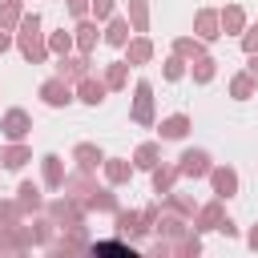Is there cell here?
Returning <instances> with one entry per match:
<instances>
[{
    "instance_id": "obj_5",
    "label": "cell",
    "mask_w": 258,
    "mask_h": 258,
    "mask_svg": "<svg viewBox=\"0 0 258 258\" xmlns=\"http://www.w3.org/2000/svg\"><path fill=\"white\" fill-rule=\"evenodd\" d=\"M28 129H32V117H28L24 109H8V113L0 117V133H4L8 141H24Z\"/></svg>"
},
{
    "instance_id": "obj_1",
    "label": "cell",
    "mask_w": 258,
    "mask_h": 258,
    "mask_svg": "<svg viewBox=\"0 0 258 258\" xmlns=\"http://www.w3.org/2000/svg\"><path fill=\"white\" fill-rule=\"evenodd\" d=\"M16 28H20V32H16V44H20V56H24L28 64H40V60L48 56V44L40 40V16H36V12H24Z\"/></svg>"
},
{
    "instance_id": "obj_44",
    "label": "cell",
    "mask_w": 258,
    "mask_h": 258,
    "mask_svg": "<svg viewBox=\"0 0 258 258\" xmlns=\"http://www.w3.org/2000/svg\"><path fill=\"white\" fill-rule=\"evenodd\" d=\"M250 77H258V52H250V69H246Z\"/></svg>"
},
{
    "instance_id": "obj_37",
    "label": "cell",
    "mask_w": 258,
    "mask_h": 258,
    "mask_svg": "<svg viewBox=\"0 0 258 258\" xmlns=\"http://www.w3.org/2000/svg\"><path fill=\"white\" fill-rule=\"evenodd\" d=\"M157 230H165V234L181 238V234H185V222H181V218H173V214H161V226H157Z\"/></svg>"
},
{
    "instance_id": "obj_15",
    "label": "cell",
    "mask_w": 258,
    "mask_h": 258,
    "mask_svg": "<svg viewBox=\"0 0 258 258\" xmlns=\"http://www.w3.org/2000/svg\"><path fill=\"white\" fill-rule=\"evenodd\" d=\"M24 161H32V149H28V145L12 141V145H4V149H0V165H4V169H20Z\"/></svg>"
},
{
    "instance_id": "obj_35",
    "label": "cell",
    "mask_w": 258,
    "mask_h": 258,
    "mask_svg": "<svg viewBox=\"0 0 258 258\" xmlns=\"http://www.w3.org/2000/svg\"><path fill=\"white\" fill-rule=\"evenodd\" d=\"M161 73H165V81H181V77H185V56H177V52H173V56L165 60V69H161Z\"/></svg>"
},
{
    "instance_id": "obj_18",
    "label": "cell",
    "mask_w": 258,
    "mask_h": 258,
    "mask_svg": "<svg viewBox=\"0 0 258 258\" xmlns=\"http://www.w3.org/2000/svg\"><path fill=\"white\" fill-rule=\"evenodd\" d=\"M73 44H77V48H81V52L89 56V52L97 48V20H85V16H81V24H77V36H73Z\"/></svg>"
},
{
    "instance_id": "obj_17",
    "label": "cell",
    "mask_w": 258,
    "mask_h": 258,
    "mask_svg": "<svg viewBox=\"0 0 258 258\" xmlns=\"http://www.w3.org/2000/svg\"><path fill=\"white\" fill-rule=\"evenodd\" d=\"M218 24H222V32H242V28H246V12H242V4H226V8L218 12Z\"/></svg>"
},
{
    "instance_id": "obj_36",
    "label": "cell",
    "mask_w": 258,
    "mask_h": 258,
    "mask_svg": "<svg viewBox=\"0 0 258 258\" xmlns=\"http://www.w3.org/2000/svg\"><path fill=\"white\" fill-rule=\"evenodd\" d=\"M20 214H24V210H20L16 202H0V226H16Z\"/></svg>"
},
{
    "instance_id": "obj_27",
    "label": "cell",
    "mask_w": 258,
    "mask_h": 258,
    "mask_svg": "<svg viewBox=\"0 0 258 258\" xmlns=\"http://www.w3.org/2000/svg\"><path fill=\"white\" fill-rule=\"evenodd\" d=\"M230 97H234V101H250V97H254V77H250V73H238V77L230 81Z\"/></svg>"
},
{
    "instance_id": "obj_11",
    "label": "cell",
    "mask_w": 258,
    "mask_h": 258,
    "mask_svg": "<svg viewBox=\"0 0 258 258\" xmlns=\"http://www.w3.org/2000/svg\"><path fill=\"white\" fill-rule=\"evenodd\" d=\"M73 161H77V169H85V173H93L101 161H105V153L93 145V141H81L77 149H73Z\"/></svg>"
},
{
    "instance_id": "obj_16",
    "label": "cell",
    "mask_w": 258,
    "mask_h": 258,
    "mask_svg": "<svg viewBox=\"0 0 258 258\" xmlns=\"http://www.w3.org/2000/svg\"><path fill=\"white\" fill-rule=\"evenodd\" d=\"M85 210H105V214H117V198H113V189H89L85 194V202H81Z\"/></svg>"
},
{
    "instance_id": "obj_39",
    "label": "cell",
    "mask_w": 258,
    "mask_h": 258,
    "mask_svg": "<svg viewBox=\"0 0 258 258\" xmlns=\"http://www.w3.org/2000/svg\"><path fill=\"white\" fill-rule=\"evenodd\" d=\"M89 12H93L97 20H109V16H113V0H89Z\"/></svg>"
},
{
    "instance_id": "obj_32",
    "label": "cell",
    "mask_w": 258,
    "mask_h": 258,
    "mask_svg": "<svg viewBox=\"0 0 258 258\" xmlns=\"http://www.w3.org/2000/svg\"><path fill=\"white\" fill-rule=\"evenodd\" d=\"M165 206H169L173 214H181V218H194V202L181 198V194H165Z\"/></svg>"
},
{
    "instance_id": "obj_24",
    "label": "cell",
    "mask_w": 258,
    "mask_h": 258,
    "mask_svg": "<svg viewBox=\"0 0 258 258\" xmlns=\"http://www.w3.org/2000/svg\"><path fill=\"white\" fill-rule=\"evenodd\" d=\"M149 173H153V194H161V198H165V194L173 189V181H177V165H173V169H169V165H153Z\"/></svg>"
},
{
    "instance_id": "obj_6",
    "label": "cell",
    "mask_w": 258,
    "mask_h": 258,
    "mask_svg": "<svg viewBox=\"0 0 258 258\" xmlns=\"http://www.w3.org/2000/svg\"><path fill=\"white\" fill-rule=\"evenodd\" d=\"M206 177H210V185H214V194H218L222 202L238 194V173H234L230 165H210V173H206Z\"/></svg>"
},
{
    "instance_id": "obj_23",
    "label": "cell",
    "mask_w": 258,
    "mask_h": 258,
    "mask_svg": "<svg viewBox=\"0 0 258 258\" xmlns=\"http://www.w3.org/2000/svg\"><path fill=\"white\" fill-rule=\"evenodd\" d=\"M189 73H194V85H210L214 73H218V60L202 52V56H194V69H189Z\"/></svg>"
},
{
    "instance_id": "obj_4",
    "label": "cell",
    "mask_w": 258,
    "mask_h": 258,
    "mask_svg": "<svg viewBox=\"0 0 258 258\" xmlns=\"http://www.w3.org/2000/svg\"><path fill=\"white\" fill-rule=\"evenodd\" d=\"M210 153L206 149H185L181 157H177V177H206L210 173Z\"/></svg>"
},
{
    "instance_id": "obj_43",
    "label": "cell",
    "mask_w": 258,
    "mask_h": 258,
    "mask_svg": "<svg viewBox=\"0 0 258 258\" xmlns=\"http://www.w3.org/2000/svg\"><path fill=\"white\" fill-rule=\"evenodd\" d=\"M12 48V36H8V28H0V52H8Z\"/></svg>"
},
{
    "instance_id": "obj_9",
    "label": "cell",
    "mask_w": 258,
    "mask_h": 258,
    "mask_svg": "<svg viewBox=\"0 0 258 258\" xmlns=\"http://www.w3.org/2000/svg\"><path fill=\"white\" fill-rule=\"evenodd\" d=\"M105 93H109V89H105V81H97V77H89V73L77 81V101H85V105H101V101H105Z\"/></svg>"
},
{
    "instance_id": "obj_8",
    "label": "cell",
    "mask_w": 258,
    "mask_h": 258,
    "mask_svg": "<svg viewBox=\"0 0 258 258\" xmlns=\"http://www.w3.org/2000/svg\"><path fill=\"white\" fill-rule=\"evenodd\" d=\"M194 32H198V40H218V36H222L218 12H214V8H202V12L194 16Z\"/></svg>"
},
{
    "instance_id": "obj_19",
    "label": "cell",
    "mask_w": 258,
    "mask_h": 258,
    "mask_svg": "<svg viewBox=\"0 0 258 258\" xmlns=\"http://www.w3.org/2000/svg\"><path fill=\"white\" fill-rule=\"evenodd\" d=\"M185 133H189V117L185 113H173V117L161 121V141H181Z\"/></svg>"
},
{
    "instance_id": "obj_12",
    "label": "cell",
    "mask_w": 258,
    "mask_h": 258,
    "mask_svg": "<svg viewBox=\"0 0 258 258\" xmlns=\"http://www.w3.org/2000/svg\"><path fill=\"white\" fill-rule=\"evenodd\" d=\"M113 218H117V234H121V238H141V234H145V222H141L137 210H117Z\"/></svg>"
},
{
    "instance_id": "obj_38",
    "label": "cell",
    "mask_w": 258,
    "mask_h": 258,
    "mask_svg": "<svg viewBox=\"0 0 258 258\" xmlns=\"http://www.w3.org/2000/svg\"><path fill=\"white\" fill-rule=\"evenodd\" d=\"M242 52H246V56L258 52V24H246V28H242Z\"/></svg>"
},
{
    "instance_id": "obj_10",
    "label": "cell",
    "mask_w": 258,
    "mask_h": 258,
    "mask_svg": "<svg viewBox=\"0 0 258 258\" xmlns=\"http://www.w3.org/2000/svg\"><path fill=\"white\" fill-rule=\"evenodd\" d=\"M85 73H89V56H85V52H81V56H69V52H64V56L56 60V77H64V81H81Z\"/></svg>"
},
{
    "instance_id": "obj_3",
    "label": "cell",
    "mask_w": 258,
    "mask_h": 258,
    "mask_svg": "<svg viewBox=\"0 0 258 258\" xmlns=\"http://www.w3.org/2000/svg\"><path fill=\"white\" fill-rule=\"evenodd\" d=\"M133 121L137 125H153V85L149 81L133 85Z\"/></svg>"
},
{
    "instance_id": "obj_26",
    "label": "cell",
    "mask_w": 258,
    "mask_h": 258,
    "mask_svg": "<svg viewBox=\"0 0 258 258\" xmlns=\"http://www.w3.org/2000/svg\"><path fill=\"white\" fill-rule=\"evenodd\" d=\"M105 40H109V44H117V48H125V40H129V20H121V16H109Z\"/></svg>"
},
{
    "instance_id": "obj_41",
    "label": "cell",
    "mask_w": 258,
    "mask_h": 258,
    "mask_svg": "<svg viewBox=\"0 0 258 258\" xmlns=\"http://www.w3.org/2000/svg\"><path fill=\"white\" fill-rule=\"evenodd\" d=\"M69 12H73V16H77V20H81V16H85V12H89V0H69Z\"/></svg>"
},
{
    "instance_id": "obj_25",
    "label": "cell",
    "mask_w": 258,
    "mask_h": 258,
    "mask_svg": "<svg viewBox=\"0 0 258 258\" xmlns=\"http://www.w3.org/2000/svg\"><path fill=\"white\" fill-rule=\"evenodd\" d=\"M226 214H222V198H214L210 206H202L198 210V230H218V222H222Z\"/></svg>"
},
{
    "instance_id": "obj_21",
    "label": "cell",
    "mask_w": 258,
    "mask_h": 258,
    "mask_svg": "<svg viewBox=\"0 0 258 258\" xmlns=\"http://www.w3.org/2000/svg\"><path fill=\"white\" fill-rule=\"evenodd\" d=\"M16 206H20L24 214H32V210L44 206V198H40V189H36L32 181H20V189H16Z\"/></svg>"
},
{
    "instance_id": "obj_29",
    "label": "cell",
    "mask_w": 258,
    "mask_h": 258,
    "mask_svg": "<svg viewBox=\"0 0 258 258\" xmlns=\"http://www.w3.org/2000/svg\"><path fill=\"white\" fill-rule=\"evenodd\" d=\"M20 16H24L20 0H0V28H16V24H20Z\"/></svg>"
},
{
    "instance_id": "obj_2",
    "label": "cell",
    "mask_w": 258,
    "mask_h": 258,
    "mask_svg": "<svg viewBox=\"0 0 258 258\" xmlns=\"http://www.w3.org/2000/svg\"><path fill=\"white\" fill-rule=\"evenodd\" d=\"M40 101H44V105H52V109H64L69 101H77V93L69 89V81H64V77H48V81L40 85Z\"/></svg>"
},
{
    "instance_id": "obj_14",
    "label": "cell",
    "mask_w": 258,
    "mask_h": 258,
    "mask_svg": "<svg viewBox=\"0 0 258 258\" xmlns=\"http://www.w3.org/2000/svg\"><path fill=\"white\" fill-rule=\"evenodd\" d=\"M101 169H105L109 185H121V181H129V177H133V161H125V157H105V161H101Z\"/></svg>"
},
{
    "instance_id": "obj_22",
    "label": "cell",
    "mask_w": 258,
    "mask_h": 258,
    "mask_svg": "<svg viewBox=\"0 0 258 258\" xmlns=\"http://www.w3.org/2000/svg\"><path fill=\"white\" fill-rule=\"evenodd\" d=\"M125 52H129L125 64H145V60L153 56V44H149L145 36H133V40H125Z\"/></svg>"
},
{
    "instance_id": "obj_40",
    "label": "cell",
    "mask_w": 258,
    "mask_h": 258,
    "mask_svg": "<svg viewBox=\"0 0 258 258\" xmlns=\"http://www.w3.org/2000/svg\"><path fill=\"white\" fill-rule=\"evenodd\" d=\"M218 234H226V238H238V226H234L230 218H222V222H218Z\"/></svg>"
},
{
    "instance_id": "obj_20",
    "label": "cell",
    "mask_w": 258,
    "mask_h": 258,
    "mask_svg": "<svg viewBox=\"0 0 258 258\" xmlns=\"http://www.w3.org/2000/svg\"><path fill=\"white\" fill-rule=\"evenodd\" d=\"M161 161V145L157 141H141L137 153H133V169H153Z\"/></svg>"
},
{
    "instance_id": "obj_30",
    "label": "cell",
    "mask_w": 258,
    "mask_h": 258,
    "mask_svg": "<svg viewBox=\"0 0 258 258\" xmlns=\"http://www.w3.org/2000/svg\"><path fill=\"white\" fill-rule=\"evenodd\" d=\"M206 40H194V36H181V40H173V52L177 56H185V60H194V56H202L206 48H202Z\"/></svg>"
},
{
    "instance_id": "obj_33",
    "label": "cell",
    "mask_w": 258,
    "mask_h": 258,
    "mask_svg": "<svg viewBox=\"0 0 258 258\" xmlns=\"http://www.w3.org/2000/svg\"><path fill=\"white\" fill-rule=\"evenodd\" d=\"M89 250L93 254H125V258H133V246H125V242H93Z\"/></svg>"
},
{
    "instance_id": "obj_34",
    "label": "cell",
    "mask_w": 258,
    "mask_h": 258,
    "mask_svg": "<svg viewBox=\"0 0 258 258\" xmlns=\"http://www.w3.org/2000/svg\"><path fill=\"white\" fill-rule=\"evenodd\" d=\"M69 48H73V36H69V32H64V28H60V32H52V36H48V52H56V56H64V52H69Z\"/></svg>"
},
{
    "instance_id": "obj_31",
    "label": "cell",
    "mask_w": 258,
    "mask_h": 258,
    "mask_svg": "<svg viewBox=\"0 0 258 258\" xmlns=\"http://www.w3.org/2000/svg\"><path fill=\"white\" fill-rule=\"evenodd\" d=\"M125 81H129V73H125V60H113V64L105 69V89H125Z\"/></svg>"
},
{
    "instance_id": "obj_28",
    "label": "cell",
    "mask_w": 258,
    "mask_h": 258,
    "mask_svg": "<svg viewBox=\"0 0 258 258\" xmlns=\"http://www.w3.org/2000/svg\"><path fill=\"white\" fill-rule=\"evenodd\" d=\"M129 24H133V32L149 28V4L145 0H129Z\"/></svg>"
},
{
    "instance_id": "obj_7",
    "label": "cell",
    "mask_w": 258,
    "mask_h": 258,
    "mask_svg": "<svg viewBox=\"0 0 258 258\" xmlns=\"http://www.w3.org/2000/svg\"><path fill=\"white\" fill-rule=\"evenodd\" d=\"M48 218H52V222H64L69 230H81V202H77V198L52 202V206H48Z\"/></svg>"
},
{
    "instance_id": "obj_13",
    "label": "cell",
    "mask_w": 258,
    "mask_h": 258,
    "mask_svg": "<svg viewBox=\"0 0 258 258\" xmlns=\"http://www.w3.org/2000/svg\"><path fill=\"white\" fill-rule=\"evenodd\" d=\"M40 169H44V185H48V189H60V185H64V161H60L56 153H44V157H40Z\"/></svg>"
},
{
    "instance_id": "obj_42",
    "label": "cell",
    "mask_w": 258,
    "mask_h": 258,
    "mask_svg": "<svg viewBox=\"0 0 258 258\" xmlns=\"http://www.w3.org/2000/svg\"><path fill=\"white\" fill-rule=\"evenodd\" d=\"M246 246H250V250H258V222L250 226V234H246Z\"/></svg>"
}]
</instances>
